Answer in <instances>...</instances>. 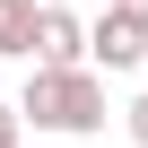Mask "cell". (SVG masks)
<instances>
[{"mask_svg":"<svg viewBox=\"0 0 148 148\" xmlns=\"http://www.w3.org/2000/svg\"><path fill=\"white\" fill-rule=\"evenodd\" d=\"M18 122L61 131V139H87V131H105V79L96 70H35L26 96H18Z\"/></svg>","mask_w":148,"mask_h":148,"instance_id":"obj_1","label":"cell"},{"mask_svg":"<svg viewBox=\"0 0 148 148\" xmlns=\"http://www.w3.org/2000/svg\"><path fill=\"white\" fill-rule=\"evenodd\" d=\"M35 70H87V26L70 9H35V44H26Z\"/></svg>","mask_w":148,"mask_h":148,"instance_id":"obj_2","label":"cell"},{"mask_svg":"<svg viewBox=\"0 0 148 148\" xmlns=\"http://www.w3.org/2000/svg\"><path fill=\"white\" fill-rule=\"evenodd\" d=\"M139 52H148V35H139L131 18H113V9H105V18L87 26V70H96V79H113V70H139Z\"/></svg>","mask_w":148,"mask_h":148,"instance_id":"obj_3","label":"cell"},{"mask_svg":"<svg viewBox=\"0 0 148 148\" xmlns=\"http://www.w3.org/2000/svg\"><path fill=\"white\" fill-rule=\"evenodd\" d=\"M26 44H35V0H0V52L26 61Z\"/></svg>","mask_w":148,"mask_h":148,"instance_id":"obj_4","label":"cell"},{"mask_svg":"<svg viewBox=\"0 0 148 148\" xmlns=\"http://www.w3.org/2000/svg\"><path fill=\"white\" fill-rule=\"evenodd\" d=\"M105 9H113V18H131V26L148 35V0H105Z\"/></svg>","mask_w":148,"mask_h":148,"instance_id":"obj_5","label":"cell"},{"mask_svg":"<svg viewBox=\"0 0 148 148\" xmlns=\"http://www.w3.org/2000/svg\"><path fill=\"white\" fill-rule=\"evenodd\" d=\"M122 113H131V139H139V148H148V96H131V105H122Z\"/></svg>","mask_w":148,"mask_h":148,"instance_id":"obj_6","label":"cell"},{"mask_svg":"<svg viewBox=\"0 0 148 148\" xmlns=\"http://www.w3.org/2000/svg\"><path fill=\"white\" fill-rule=\"evenodd\" d=\"M0 148H18V105H0Z\"/></svg>","mask_w":148,"mask_h":148,"instance_id":"obj_7","label":"cell"},{"mask_svg":"<svg viewBox=\"0 0 148 148\" xmlns=\"http://www.w3.org/2000/svg\"><path fill=\"white\" fill-rule=\"evenodd\" d=\"M35 9H70V0H35Z\"/></svg>","mask_w":148,"mask_h":148,"instance_id":"obj_8","label":"cell"},{"mask_svg":"<svg viewBox=\"0 0 148 148\" xmlns=\"http://www.w3.org/2000/svg\"><path fill=\"white\" fill-rule=\"evenodd\" d=\"M139 70H148V52H139Z\"/></svg>","mask_w":148,"mask_h":148,"instance_id":"obj_9","label":"cell"}]
</instances>
